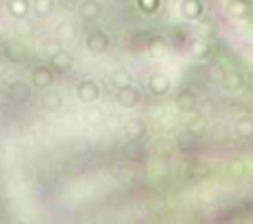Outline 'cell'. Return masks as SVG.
Masks as SVG:
<instances>
[{
  "label": "cell",
  "mask_w": 253,
  "mask_h": 224,
  "mask_svg": "<svg viewBox=\"0 0 253 224\" xmlns=\"http://www.w3.org/2000/svg\"><path fill=\"white\" fill-rule=\"evenodd\" d=\"M173 107L180 111V113H193L198 109V96L193 89H180L173 98Z\"/></svg>",
  "instance_id": "obj_1"
},
{
  "label": "cell",
  "mask_w": 253,
  "mask_h": 224,
  "mask_svg": "<svg viewBox=\"0 0 253 224\" xmlns=\"http://www.w3.org/2000/svg\"><path fill=\"white\" fill-rule=\"evenodd\" d=\"M116 100H118V105L125 107V109H135V107L142 102V93H140L133 84H125V87H118Z\"/></svg>",
  "instance_id": "obj_2"
},
{
  "label": "cell",
  "mask_w": 253,
  "mask_h": 224,
  "mask_svg": "<svg viewBox=\"0 0 253 224\" xmlns=\"http://www.w3.org/2000/svg\"><path fill=\"white\" fill-rule=\"evenodd\" d=\"M178 11L184 20L198 22L200 18H205V2L202 0H180Z\"/></svg>",
  "instance_id": "obj_3"
},
{
  "label": "cell",
  "mask_w": 253,
  "mask_h": 224,
  "mask_svg": "<svg viewBox=\"0 0 253 224\" xmlns=\"http://www.w3.org/2000/svg\"><path fill=\"white\" fill-rule=\"evenodd\" d=\"M220 84H222L224 91L236 93V91H242V89L247 87V78H245V74H242V71L229 69V71H224V75H222V80H220Z\"/></svg>",
  "instance_id": "obj_4"
},
{
  "label": "cell",
  "mask_w": 253,
  "mask_h": 224,
  "mask_svg": "<svg viewBox=\"0 0 253 224\" xmlns=\"http://www.w3.org/2000/svg\"><path fill=\"white\" fill-rule=\"evenodd\" d=\"M147 87H149V91H151L153 96L162 98V96H167V93L171 91V78L167 74H160V71H156V74L149 75Z\"/></svg>",
  "instance_id": "obj_5"
},
{
  "label": "cell",
  "mask_w": 253,
  "mask_h": 224,
  "mask_svg": "<svg viewBox=\"0 0 253 224\" xmlns=\"http://www.w3.org/2000/svg\"><path fill=\"white\" fill-rule=\"evenodd\" d=\"M227 11H229V16L231 18L242 20V18H247L253 11V2L251 0H229Z\"/></svg>",
  "instance_id": "obj_6"
},
{
  "label": "cell",
  "mask_w": 253,
  "mask_h": 224,
  "mask_svg": "<svg viewBox=\"0 0 253 224\" xmlns=\"http://www.w3.org/2000/svg\"><path fill=\"white\" fill-rule=\"evenodd\" d=\"M87 47L91 49V51H96V53H102L107 47H109V38H107V34H105V31H100V29L89 31Z\"/></svg>",
  "instance_id": "obj_7"
},
{
  "label": "cell",
  "mask_w": 253,
  "mask_h": 224,
  "mask_svg": "<svg viewBox=\"0 0 253 224\" xmlns=\"http://www.w3.org/2000/svg\"><path fill=\"white\" fill-rule=\"evenodd\" d=\"M189 53H191L193 58H207V56L211 53V42H209V38H202V36L193 38L191 42H189Z\"/></svg>",
  "instance_id": "obj_8"
},
{
  "label": "cell",
  "mask_w": 253,
  "mask_h": 224,
  "mask_svg": "<svg viewBox=\"0 0 253 224\" xmlns=\"http://www.w3.org/2000/svg\"><path fill=\"white\" fill-rule=\"evenodd\" d=\"M100 13H102V4L98 2V0H87V2H83V7H80V16H83V20H87V22L98 20Z\"/></svg>",
  "instance_id": "obj_9"
},
{
  "label": "cell",
  "mask_w": 253,
  "mask_h": 224,
  "mask_svg": "<svg viewBox=\"0 0 253 224\" xmlns=\"http://www.w3.org/2000/svg\"><path fill=\"white\" fill-rule=\"evenodd\" d=\"M78 96L83 102H93V100H98V96H100V89H98V84L93 82V80H84V82L78 87Z\"/></svg>",
  "instance_id": "obj_10"
},
{
  "label": "cell",
  "mask_w": 253,
  "mask_h": 224,
  "mask_svg": "<svg viewBox=\"0 0 253 224\" xmlns=\"http://www.w3.org/2000/svg\"><path fill=\"white\" fill-rule=\"evenodd\" d=\"M149 53H151L153 58H165L167 53H169V42H167V38H153L149 40Z\"/></svg>",
  "instance_id": "obj_11"
},
{
  "label": "cell",
  "mask_w": 253,
  "mask_h": 224,
  "mask_svg": "<svg viewBox=\"0 0 253 224\" xmlns=\"http://www.w3.org/2000/svg\"><path fill=\"white\" fill-rule=\"evenodd\" d=\"M224 71H227V69H224V65H220V62H209V65H207V69H205V75H207V80H209V82L220 84Z\"/></svg>",
  "instance_id": "obj_12"
},
{
  "label": "cell",
  "mask_w": 253,
  "mask_h": 224,
  "mask_svg": "<svg viewBox=\"0 0 253 224\" xmlns=\"http://www.w3.org/2000/svg\"><path fill=\"white\" fill-rule=\"evenodd\" d=\"M236 133L240 138H251L253 136V118L242 115V118L236 122Z\"/></svg>",
  "instance_id": "obj_13"
},
{
  "label": "cell",
  "mask_w": 253,
  "mask_h": 224,
  "mask_svg": "<svg viewBox=\"0 0 253 224\" xmlns=\"http://www.w3.org/2000/svg\"><path fill=\"white\" fill-rule=\"evenodd\" d=\"M126 133H129L131 138H142L144 133H147V124L142 122V120H138V118H133V120H129L126 122Z\"/></svg>",
  "instance_id": "obj_14"
},
{
  "label": "cell",
  "mask_w": 253,
  "mask_h": 224,
  "mask_svg": "<svg viewBox=\"0 0 253 224\" xmlns=\"http://www.w3.org/2000/svg\"><path fill=\"white\" fill-rule=\"evenodd\" d=\"M111 80H114V84H118V87H125V84H131V82H133V78H131V74H129L126 69H118V71H114Z\"/></svg>",
  "instance_id": "obj_15"
},
{
  "label": "cell",
  "mask_w": 253,
  "mask_h": 224,
  "mask_svg": "<svg viewBox=\"0 0 253 224\" xmlns=\"http://www.w3.org/2000/svg\"><path fill=\"white\" fill-rule=\"evenodd\" d=\"M215 34V22L211 18H200V36L202 38H211Z\"/></svg>",
  "instance_id": "obj_16"
},
{
  "label": "cell",
  "mask_w": 253,
  "mask_h": 224,
  "mask_svg": "<svg viewBox=\"0 0 253 224\" xmlns=\"http://www.w3.org/2000/svg\"><path fill=\"white\" fill-rule=\"evenodd\" d=\"M138 7L144 13H156L160 9V0H138Z\"/></svg>",
  "instance_id": "obj_17"
},
{
  "label": "cell",
  "mask_w": 253,
  "mask_h": 224,
  "mask_svg": "<svg viewBox=\"0 0 253 224\" xmlns=\"http://www.w3.org/2000/svg\"><path fill=\"white\" fill-rule=\"evenodd\" d=\"M102 118H105V111H102V109H91V111H87V120H89L91 124H100Z\"/></svg>",
  "instance_id": "obj_18"
},
{
  "label": "cell",
  "mask_w": 253,
  "mask_h": 224,
  "mask_svg": "<svg viewBox=\"0 0 253 224\" xmlns=\"http://www.w3.org/2000/svg\"><path fill=\"white\" fill-rule=\"evenodd\" d=\"M249 180H251V185H253V171L249 173Z\"/></svg>",
  "instance_id": "obj_19"
},
{
  "label": "cell",
  "mask_w": 253,
  "mask_h": 224,
  "mask_svg": "<svg viewBox=\"0 0 253 224\" xmlns=\"http://www.w3.org/2000/svg\"><path fill=\"white\" fill-rule=\"evenodd\" d=\"M120 2H126V0H120Z\"/></svg>",
  "instance_id": "obj_20"
},
{
  "label": "cell",
  "mask_w": 253,
  "mask_h": 224,
  "mask_svg": "<svg viewBox=\"0 0 253 224\" xmlns=\"http://www.w3.org/2000/svg\"><path fill=\"white\" fill-rule=\"evenodd\" d=\"M251 82H253V78H251Z\"/></svg>",
  "instance_id": "obj_21"
}]
</instances>
